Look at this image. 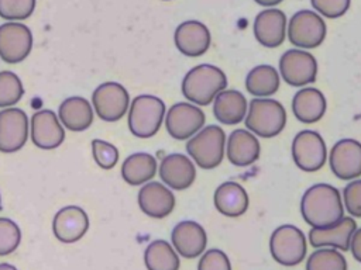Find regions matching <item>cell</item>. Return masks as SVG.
<instances>
[{
  "label": "cell",
  "mask_w": 361,
  "mask_h": 270,
  "mask_svg": "<svg viewBox=\"0 0 361 270\" xmlns=\"http://www.w3.org/2000/svg\"><path fill=\"white\" fill-rule=\"evenodd\" d=\"M300 214L312 228H327L344 217L341 193L331 184L317 183L302 195Z\"/></svg>",
  "instance_id": "6da1fadb"
},
{
  "label": "cell",
  "mask_w": 361,
  "mask_h": 270,
  "mask_svg": "<svg viewBox=\"0 0 361 270\" xmlns=\"http://www.w3.org/2000/svg\"><path fill=\"white\" fill-rule=\"evenodd\" d=\"M227 76L224 72L209 63H202L186 72L180 90L185 98L196 105H209L216 96L226 90Z\"/></svg>",
  "instance_id": "7a4b0ae2"
},
{
  "label": "cell",
  "mask_w": 361,
  "mask_h": 270,
  "mask_svg": "<svg viewBox=\"0 0 361 270\" xmlns=\"http://www.w3.org/2000/svg\"><path fill=\"white\" fill-rule=\"evenodd\" d=\"M244 122L255 136L274 138L286 125V110L278 100L257 97L250 101Z\"/></svg>",
  "instance_id": "3957f363"
},
{
  "label": "cell",
  "mask_w": 361,
  "mask_h": 270,
  "mask_svg": "<svg viewBox=\"0 0 361 270\" xmlns=\"http://www.w3.org/2000/svg\"><path fill=\"white\" fill-rule=\"evenodd\" d=\"M226 134L219 125H206L186 142L189 158L200 169H216L224 158Z\"/></svg>",
  "instance_id": "277c9868"
},
{
  "label": "cell",
  "mask_w": 361,
  "mask_h": 270,
  "mask_svg": "<svg viewBox=\"0 0 361 270\" xmlns=\"http://www.w3.org/2000/svg\"><path fill=\"white\" fill-rule=\"evenodd\" d=\"M128 129L137 138L154 136L165 118V103L151 94L137 96L128 107Z\"/></svg>",
  "instance_id": "5b68a950"
},
{
  "label": "cell",
  "mask_w": 361,
  "mask_h": 270,
  "mask_svg": "<svg viewBox=\"0 0 361 270\" xmlns=\"http://www.w3.org/2000/svg\"><path fill=\"white\" fill-rule=\"evenodd\" d=\"M269 250L274 260L279 264L288 267L298 266L306 257V236L295 225H281L269 238Z\"/></svg>",
  "instance_id": "8992f818"
},
{
  "label": "cell",
  "mask_w": 361,
  "mask_h": 270,
  "mask_svg": "<svg viewBox=\"0 0 361 270\" xmlns=\"http://www.w3.org/2000/svg\"><path fill=\"white\" fill-rule=\"evenodd\" d=\"M288 39L298 49H312L322 45L326 38V22L316 11H296L288 22Z\"/></svg>",
  "instance_id": "52a82bcc"
},
{
  "label": "cell",
  "mask_w": 361,
  "mask_h": 270,
  "mask_svg": "<svg viewBox=\"0 0 361 270\" xmlns=\"http://www.w3.org/2000/svg\"><path fill=\"white\" fill-rule=\"evenodd\" d=\"M93 110L106 122H116L124 117L130 107V94L126 87L116 82L97 86L92 94Z\"/></svg>",
  "instance_id": "ba28073f"
},
{
  "label": "cell",
  "mask_w": 361,
  "mask_h": 270,
  "mask_svg": "<svg viewBox=\"0 0 361 270\" xmlns=\"http://www.w3.org/2000/svg\"><path fill=\"white\" fill-rule=\"evenodd\" d=\"M292 159L303 172H317L327 159V149L322 135L312 129L298 132L292 141Z\"/></svg>",
  "instance_id": "9c48e42d"
},
{
  "label": "cell",
  "mask_w": 361,
  "mask_h": 270,
  "mask_svg": "<svg viewBox=\"0 0 361 270\" xmlns=\"http://www.w3.org/2000/svg\"><path fill=\"white\" fill-rule=\"evenodd\" d=\"M206 122V115L196 104L180 101L166 111L165 128L178 141H186L199 132Z\"/></svg>",
  "instance_id": "30bf717a"
},
{
  "label": "cell",
  "mask_w": 361,
  "mask_h": 270,
  "mask_svg": "<svg viewBox=\"0 0 361 270\" xmlns=\"http://www.w3.org/2000/svg\"><path fill=\"white\" fill-rule=\"evenodd\" d=\"M279 76L293 87H303L316 80L317 60L303 49H288L279 59Z\"/></svg>",
  "instance_id": "8fae6325"
},
{
  "label": "cell",
  "mask_w": 361,
  "mask_h": 270,
  "mask_svg": "<svg viewBox=\"0 0 361 270\" xmlns=\"http://www.w3.org/2000/svg\"><path fill=\"white\" fill-rule=\"evenodd\" d=\"M32 32L23 22H4L0 25V58L7 63L23 62L32 49Z\"/></svg>",
  "instance_id": "7c38bea8"
},
{
  "label": "cell",
  "mask_w": 361,
  "mask_h": 270,
  "mask_svg": "<svg viewBox=\"0 0 361 270\" xmlns=\"http://www.w3.org/2000/svg\"><path fill=\"white\" fill-rule=\"evenodd\" d=\"M329 163L337 179H358L361 176V142L351 138L337 141L330 150Z\"/></svg>",
  "instance_id": "4fadbf2b"
},
{
  "label": "cell",
  "mask_w": 361,
  "mask_h": 270,
  "mask_svg": "<svg viewBox=\"0 0 361 270\" xmlns=\"http://www.w3.org/2000/svg\"><path fill=\"white\" fill-rule=\"evenodd\" d=\"M28 117L20 108H4L0 111V152L11 153L20 150L28 138Z\"/></svg>",
  "instance_id": "5bb4252c"
},
{
  "label": "cell",
  "mask_w": 361,
  "mask_h": 270,
  "mask_svg": "<svg viewBox=\"0 0 361 270\" xmlns=\"http://www.w3.org/2000/svg\"><path fill=\"white\" fill-rule=\"evenodd\" d=\"M32 143L39 149H55L65 139V129L52 110L35 111L30 121Z\"/></svg>",
  "instance_id": "9a60e30c"
},
{
  "label": "cell",
  "mask_w": 361,
  "mask_h": 270,
  "mask_svg": "<svg viewBox=\"0 0 361 270\" xmlns=\"http://www.w3.org/2000/svg\"><path fill=\"white\" fill-rule=\"evenodd\" d=\"M173 42L182 55L196 58L209 51L212 37L209 28L203 22L197 20H188L176 27Z\"/></svg>",
  "instance_id": "2e32d148"
},
{
  "label": "cell",
  "mask_w": 361,
  "mask_h": 270,
  "mask_svg": "<svg viewBox=\"0 0 361 270\" xmlns=\"http://www.w3.org/2000/svg\"><path fill=\"white\" fill-rule=\"evenodd\" d=\"M158 173L164 184L176 191L189 188L196 180V166L193 160L182 153H171L162 158Z\"/></svg>",
  "instance_id": "e0dca14e"
},
{
  "label": "cell",
  "mask_w": 361,
  "mask_h": 270,
  "mask_svg": "<svg viewBox=\"0 0 361 270\" xmlns=\"http://www.w3.org/2000/svg\"><path fill=\"white\" fill-rule=\"evenodd\" d=\"M286 15L278 8H265L259 11L252 24L255 39L265 48H276L286 38Z\"/></svg>",
  "instance_id": "ac0fdd59"
},
{
  "label": "cell",
  "mask_w": 361,
  "mask_h": 270,
  "mask_svg": "<svg viewBox=\"0 0 361 270\" xmlns=\"http://www.w3.org/2000/svg\"><path fill=\"white\" fill-rule=\"evenodd\" d=\"M171 240L173 249L186 259H195L200 256L207 246V235L204 228L196 221H180L172 232Z\"/></svg>",
  "instance_id": "d6986e66"
},
{
  "label": "cell",
  "mask_w": 361,
  "mask_h": 270,
  "mask_svg": "<svg viewBox=\"0 0 361 270\" xmlns=\"http://www.w3.org/2000/svg\"><path fill=\"white\" fill-rule=\"evenodd\" d=\"M138 205L151 218H165L175 210V195L169 187L159 181H148L138 191Z\"/></svg>",
  "instance_id": "ffe728a7"
},
{
  "label": "cell",
  "mask_w": 361,
  "mask_h": 270,
  "mask_svg": "<svg viewBox=\"0 0 361 270\" xmlns=\"http://www.w3.org/2000/svg\"><path fill=\"white\" fill-rule=\"evenodd\" d=\"M89 229L87 214L78 205L61 208L52 219V231L58 240L73 243L79 240Z\"/></svg>",
  "instance_id": "44dd1931"
},
{
  "label": "cell",
  "mask_w": 361,
  "mask_h": 270,
  "mask_svg": "<svg viewBox=\"0 0 361 270\" xmlns=\"http://www.w3.org/2000/svg\"><path fill=\"white\" fill-rule=\"evenodd\" d=\"M357 229V224L351 217H343L337 224L327 228H312L309 231V242L312 248H334L340 250L350 249V240Z\"/></svg>",
  "instance_id": "7402d4cb"
},
{
  "label": "cell",
  "mask_w": 361,
  "mask_h": 270,
  "mask_svg": "<svg viewBox=\"0 0 361 270\" xmlns=\"http://www.w3.org/2000/svg\"><path fill=\"white\" fill-rule=\"evenodd\" d=\"M226 153L231 165L237 167H247L258 160L261 148L252 132L247 129H235L228 135Z\"/></svg>",
  "instance_id": "603a6c76"
},
{
  "label": "cell",
  "mask_w": 361,
  "mask_h": 270,
  "mask_svg": "<svg viewBox=\"0 0 361 270\" xmlns=\"http://www.w3.org/2000/svg\"><path fill=\"white\" fill-rule=\"evenodd\" d=\"M326 97L314 87H303L298 90L292 98V111L302 124H314L320 121L326 112Z\"/></svg>",
  "instance_id": "cb8c5ba5"
},
{
  "label": "cell",
  "mask_w": 361,
  "mask_h": 270,
  "mask_svg": "<svg viewBox=\"0 0 361 270\" xmlns=\"http://www.w3.org/2000/svg\"><path fill=\"white\" fill-rule=\"evenodd\" d=\"M216 210L224 217L235 218L243 215L250 204L245 188L237 181L221 183L213 195Z\"/></svg>",
  "instance_id": "d4e9b609"
},
{
  "label": "cell",
  "mask_w": 361,
  "mask_h": 270,
  "mask_svg": "<svg viewBox=\"0 0 361 270\" xmlns=\"http://www.w3.org/2000/svg\"><path fill=\"white\" fill-rule=\"evenodd\" d=\"M93 114L94 111L90 101L79 96L68 97L58 108V118L61 124L73 132L87 129L93 122Z\"/></svg>",
  "instance_id": "484cf974"
},
{
  "label": "cell",
  "mask_w": 361,
  "mask_h": 270,
  "mask_svg": "<svg viewBox=\"0 0 361 270\" xmlns=\"http://www.w3.org/2000/svg\"><path fill=\"white\" fill-rule=\"evenodd\" d=\"M247 110V100L238 90H223L213 100V114L224 125L240 124L245 118Z\"/></svg>",
  "instance_id": "4316f807"
},
{
  "label": "cell",
  "mask_w": 361,
  "mask_h": 270,
  "mask_svg": "<svg viewBox=\"0 0 361 270\" xmlns=\"http://www.w3.org/2000/svg\"><path fill=\"white\" fill-rule=\"evenodd\" d=\"M157 159L147 152H137L127 156L121 165V177L131 186L148 183L157 174Z\"/></svg>",
  "instance_id": "83f0119b"
},
{
  "label": "cell",
  "mask_w": 361,
  "mask_h": 270,
  "mask_svg": "<svg viewBox=\"0 0 361 270\" xmlns=\"http://www.w3.org/2000/svg\"><path fill=\"white\" fill-rule=\"evenodd\" d=\"M279 72L271 65L252 68L245 77V90L254 97H269L279 89Z\"/></svg>",
  "instance_id": "f1b7e54d"
},
{
  "label": "cell",
  "mask_w": 361,
  "mask_h": 270,
  "mask_svg": "<svg viewBox=\"0 0 361 270\" xmlns=\"http://www.w3.org/2000/svg\"><path fill=\"white\" fill-rule=\"evenodd\" d=\"M144 263L147 270H179L180 260L172 245L157 239L145 248Z\"/></svg>",
  "instance_id": "f546056e"
},
{
  "label": "cell",
  "mask_w": 361,
  "mask_h": 270,
  "mask_svg": "<svg viewBox=\"0 0 361 270\" xmlns=\"http://www.w3.org/2000/svg\"><path fill=\"white\" fill-rule=\"evenodd\" d=\"M306 270H347V260L334 248H319L307 257Z\"/></svg>",
  "instance_id": "4dcf8cb0"
},
{
  "label": "cell",
  "mask_w": 361,
  "mask_h": 270,
  "mask_svg": "<svg viewBox=\"0 0 361 270\" xmlns=\"http://www.w3.org/2000/svg\"><path fill=\"white\" fill-rule=\"evenodd\" d=\"M24 94V87L20 77L10 72H0V108H7L17 104Z\"/></svg>",
  "instance_id": "1f68e13d"
},
{
  "label": "cell",
  "mask_w": 361,
  "mask_h": 270,
  "mask_svg": "<svg viewBox=\"0 0 361 270\" xmlns=\"http://www.w3.org/2000/svg\"><path fill=\"white\" fill-rule=\"evenodd\" d=\"M35 10V0H0V17L7 21L28 18Z\"/></svg>",
  "instance_id": "d6a6232c"
},
{
  "label": "cell",
  "mask_w": 361,
  "mask_h": 270,
  "mask_svg": "<svg viewBox=\"0 0 361 270\" xmlns=\"http://www.w3.org/2000/svg\"><path fill=\"white\" fill-rule=\"evenodd\" d=\"M20 240L21 231L18 225L8 218H0V256H7L14 252Z\"/></svg>",
  "instance_id": "836d02e7"
},
{
  "label": "cell",
  "mask_w": 361,
  "mask_h": 270,
  "mask_svg": "<svg viewBox=\"0 0 361 270\" xmlns=\"http://www.w3.org/2000/svg\"><path fill=\"white\" fill-rule=\"evenodd\" d=\"M92 155L97 166L104 170L113 169L118 160L117 148L102 139L92 141Z\"/></svg>",
  "instance_id": "e575fe53"
},
{
  "label": "cell",
  "mask_w": 361,
  "mask_h": 270,
  "mask_svg": "<svg viewBox=\"0 0 361 270\" xmlns=\"http://www.w3.org/2000/svg\"><path fill=\"white\" fill-rule=\"evenodd\" d=\"M341 198L347 212L351 217L361 218V179L350 180L343 190Z\"/></svg>",
  "instance_id": "d590c367"
},
{
  "label": "cell",
  "mask_w": 361,
  "mask_h": 270,
  "mask_svg": "<svg viewBox=\"0 0 361 270\" xmlns=\"http://www.w3.org/2000/svg\"><path fill=\"white\" fill-rule=\"evenodd\" d=\"M350 3L351 0H310L314 11L327 18H338L344 15L350 7Z\"/></svg>",
  "instance_id": "8d00e7d4"
},
{
  "label": "cell",
  "mask_w": 361,
  "mask_h": 270,
  "mask_svg": "<svg viewBox=\"0 0 361 270\" xmlns=\"http://www.w3.org/2000/svg\"><path fill=\"white\" fill-rule=\"evenodd\" d=\"M197 270H231L228 256L220 249H209L203 252Z\"/></svg>",
  "instance_id": "74e56055"
},
{
  "label": "cell",
  "mask_w": 361,
  "mask_h": 270,
  "mask_svg": "<svg viewBox=\"0 0 361 270\" xmlns=\"http://www.w3.org/2000/svg\"><path fill=\"white\" fill-rule=\"evenodd\" d=\"M350 250H351L354 259L361 263V228L354 231L351 240H350Z\"/></svg>",
  "instance_id": "f35d334b"
},
{
  "label": "cell",
  "mask_w": 361,
  "mask_h": 270,
  "mask_svg": "<svg viewBox=\"0 0 361 270\" xmlns=\"http://www.w3.org/2000/svg\"><path fill=\"white\" fill-rule=\"evenodd\" d=\"M257 4H259V6H264V7H274V6H276V4H279V3H282L283 0H254Z\"/></svg>",
  "instance_id": "ab89813d"
},
{
  "label": "cell",
  "mask_w": 361,
  "mask_h": 270,
  "mask_svg": "<svg viewBox=\"0 0 361 270\" xmlns=\"http://www.w3.org/2000/svg\"><path fill=\"white\" fill-rule=\"evenodd\" d=\"M0 270H17L14 266L8 264V263H1L0 264Z\"/></svg>",
  "instance_id": "60d3db41"
},
{
  "label": "cell",
  "mask_w": 361,
  "mask_h": 270,
  "mask_svg": "<svg viewBox=\"0 0 361 270\" xmlns=\"http://www.w3.org/2000/svg\"><path fill=\"white\" fill-rule=\"evenodd\" d=\"M0 210H1V195H0Z\"/></svg>",
  "instance_id": "b9f144b4"
},
{
  "label": "cell",
  "mask_w": 361,
  "mask_h": 270,
  "mask_svg": "<svg viewBox=\"0 0 361 270\" xmlns=\"http://www.w3.org/2000/svg\"><path fill=\"white\" fill-rule=\"evenodd\" d=\"M164 1H169V0H164Z\"/></svg>",
  "instance_id": "7bdbcfd3"
}]
</instances>
